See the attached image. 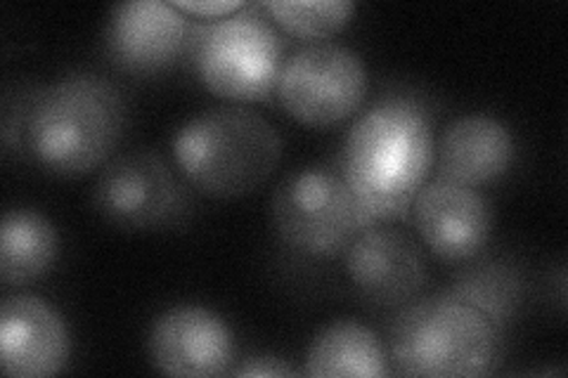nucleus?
<instances>
[{
    "mask_svg": "<svg viewBox=\"0 0 568 378\" xmlns=\"http://www.w3.org/2000/svg\"><path fill=\"white\" fill-rule=\"evenodd\" d=\"M60 254L58 229L36 211H8L0 225V279L24 286L41 279Z\"/></svg>",
    "mask_w": 568,
    "mask_h": 378,
    "instance_id": "nucleus-16",
    "label": "nucleus"
},
{
    "mask_svg": "<svg viewBox=\"0 0 568 378\" xmlns=\"http://www.w3.org/2000/svg\"><path fill=\"white\" fill-rule=\"evenodd\" d=\"M517 145L503 121L467 114L446 125L438 140V177L481 187L500 180L514 164Z\"/></svg>",
    "mask_w": 568,
    "mask_h": 378,
    "instance_id": "nucleus-14",
    "label": "nucleus"
},
{
    "mask_svg": "<svg viewBox=\"0 0 568 378\" xmlns=\"http://www.w3.org/2000/svg\"><path fill=\"white\" fill-rule=\"evenodd\" d=\"M181 12L190 14H200L204 20H221V17L233 14L244 8V3H237V0H219V3H173Z\"/></svg>",
    "mask_w": 568,
    "mask_h": 378,
    "instance_id": "nucleus-20",
    "label": "nucleus"
},
{
    "mask_svg": "<svg viewBox=\"0 0 568 378\" xmlns=\"http://www.w3.org/2000/svg\"><path fill=\"white\" fill-rule=\"evenodd\" d=\"M434 161V133L424 104L386 98L351 125L342 175L372 225L413 211Z\"/></svg>",
    "mask_w": 568,
    "mask_h": 378,
    "instance_id": "nucleus-1",
    "label": "nucleus"
},
{
    "mask_svg": "<svg viewBox=\"0 0 568 378\" xmlns=\"http://www.w3.org/2000/svg\"><path fill=\"white\" fill-rule=\"evenodd\" d=\"M263 8L284 31L308 41L342 31L355 12L348 0H271Z\"/></svg>",
    "mask_w": 568,
    "mask_h": 378,
    "instance_id": "nucleus-17",
    "label": "nucleus"
},
{
    "mask_svg": "<svg viewBox=\"0 0 568 378\" xmlns=\"http://www.w3.org/2000/svg\"><path fill=\"white\" fill-rule=\"evenodd\" d=\"M448 294L462 303L474 305L476 310L488 315L503 329L519 303V279L509 267L490 265L462 277Z\"/></svg>",
    "mask_w": 568,
    "mask_h": 378,
    "instance_id": "nucleus-18",
    "label": "nucleus"
},
{
    "mask_svg": "<svg viewBox=\"0 0 568 378\" xmlns=\"http://www.w3.org/2000/svg\"><path fill=\"white\" fill-rule=\"evenodd\" d=\"M306 374L313 378H384L388 359L375 331L355 319H342L315 336Z\"/></svg>",
    "mask_w": 568,
    "mask_h": 378,
    "instance_id": "nucleus-15",
    "label": "nucleus"
},
{
    "mask_svg": "<svg viewBox=\"0 0 568 378\" xmlns=\"http://www.w3.org/2000/svg\"><path fill=\"white\" fill-rule=\"evenodd\" d=\"M173 159L192 190L213 200H237L273 175L282 159V137L261 114L221 106L178 129Z\"/></svg>",
    "mask_w": 568,
    "mask_h": 378,
    "instance_id": "nucleus-3",
    "label": "nucleus"
},
{
    "mask_svg": "<svg viewBox=\"0 0 568 378\" xmlns=\"http://www.w3.org/2000/svg\"><path fill=\"white\" fill-rule=\"evenodd\" d=\"M282 43L275 29L246 6L209 22L194 39V71L227 102H263L277 88Z\"/></svg>",
    "mask_w": 568,
    "mask_h": 378,
    "instance_id": "nucleus-5",
    "label": "nucleus"
},
{
    "mask_svg": "<svg viewBox=\"0 0 568 378\" xmlns=\"http://www.w3.org/2000/svg\"><path fill=\"white\" fill-rule=\"evenodd\" d=\"M93 202L106 223L131 232L181 225L192 208L187 187L156 152L121 154L98 177Z\"/></svg>",
    "mask_w": 568,
    "mask_h": 378,
    "instance_id": "nucleus-8",
    "label": "nucleus"
},
{
    "mask_svg": "<svg viewBox=\"0 0 568 378\" xmlns=\"http://www.w3.org/2000/svg\"><path fill=\"white\" fill-rule=\"evenodd\" d=\"M69 331L62 315L36 296H14L0 310V365L14 378H45L69 362Z\"/></svg>",
    "mask_w": 568,
    "mask_h": 378,
    "instance_id": "nucleus-12",
    "label": "nucleus"
},
{
    "mask_svg": "<svg viewBox=\"0 0 568 378\" xmlns=\"http://www.w3.org/2000/svg\"><path fill=\"white\" fill-rule=\"evenodd\" d=\"M273 221L280 239L311 258H336L372 223L342 173L311 166L275 190Z\"/></svg>",
    "mask_w": 568,
    "mask_h": 378,
    "instance_id": "nucleus-6",
    "label": "nucleus"
},
{
    "mask_svg": "<svg viewBox=\"0 0 568 378\" xmlns=\"http://www.w3.org/2000/svg\"><path fill=\"white\" fill-rule=\"evenodd\" d=\"M346 273L365 300L400 305L426 284V263L410 237L390 227H367L346 251Z\"/></svg>",
    "mask_w": 568,
    "mask_h": 378,
    "instance_id": "nucleus-11",
    "label": "nucleus"
},
{
    "mask_svg": "<svg viewBox=\"0 0 568 378\" xmlns=\"http://www.w3.org/2000/svg\"><path fill=\"white\" fill-rule=\"evenodd\" d=\"M367 88V67L358 52L336 43H313L282 64L275 90L294 121L327 129L361 110Z\"/></svg>",
    "mask_w": 568,
    "mask_h": 378,
    "instance_id": "nucleus-7",
    "label": "nucleus"
},
{
    "mask_svg": "<svg viewBox=\"0 0 568 378\" xmlns=\"http://www.w3.org/2000/svg\"><path fill=\"white\" fill-rule=\"evenodd\" d=\"M298 371L292 369L287 362L275 357H252L248 362L235 371V376H296Z\"/></svg>",
    "mask_w": 568,
    "mask_h": 378,
    "instance_id": "nucleus-19",
    "label": "nucleus"
},
{
    "mask_svg": "<svg viewBox=\"0 0 568 378\" xmlns=\"http://www.w3.org/2000/svg\"><path fill=\"white\" fill-rule=\"evenodd\" d=\"M148 353L150 362L166 376H223L235 359V336L209 308L178 305L154 319Z\"/></svg>",
    "mask_w": 568,
    "mask_h": 378,
    "instance_id": "nucleus-9",
    "label": "nucleus"
},
{
    "mask_svg": "<svg viewBox=\"0 0 568 378\" xmlns=\"http://www.w3.org/2000/svg\"><path fill=\"white\" fill-rule=\"evenodd\" d=\"M388 344L403 376H488L503 359V329L450 294L407 305Z\"/></svg>",
    "mask_w": 568,
    "mask_h": 378,
    "instance_id": "nucleus-4",
    "label": "nucleus"
},
{
    "mask_svg": "<svg viewBox=\"0 0 568 378\" xmlns=\"http://www.w3.org/2000/svg\"><path fill=\"white\" fill-rule=\"evenodd\" d=\"M413 211L422 242L443 260L474 258L490 239L493 213L476 187L438 177L419 190Z\"/></svg>",
    "mask_w": 568,
    "mask_h": 378,
    "instance_id": "nucleus-10",
    "label": "nucleus"
},
{
    "mask_svg": "<svg viewBox=\"0 0 568 378\" xmlns=\"http://www.w3.org/2000/svg\"><path fill=\"white\" fill-rule=\"evenodd\" d=\"M187 45V20L173 3L131 0L112 10L106 52L133 74H154L178 60Z\"/></svg>",
    "mask_w": 568,
    "mask_h": 378,
    "instance_id": "nucleus-13",
    "label": "nucleus"
},
{
    "mask_svg": "<svg viewBox=\"0 0 568 378\" xmlns=\"http://www.w3.org/2000/svg\"><path fill=\"white\" fill-rule=\"evenodd\" d=\"M123 125L126 106L119 90L98 76L77 74L31 95L22 135L36 166L58 177H81L112 156Z\"/></svg>",
    "mask_w": 568,
    "mask_h": 378,
    "instance_id": "nucleus-2",
    "label": "nucleus"
}]
</instances>
